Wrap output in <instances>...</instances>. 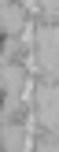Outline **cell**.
I'll use <instances>...</instances> for the list:
<instances>
[{
	"label": "cell",
	"mask_w": 59,
	"mask_h": 152,
	"mask_svg": "<svg viewBox=\"0 0 59 152\" xmlns=\"http://www.w3.org/2000/svg\"><path fill=\"white\" fill-rule=\"evenodd\" d=\"M26 78H30V71L22 67V59H15V52H4V111L7 115L22 111Z\"/></svg>",
	"instance_id": "1"
},
{
	"label": "cell",
	"mask_w": 59,
	"mask_h": 152,
	"mask_svg": "<svg viewBox=\"0 0 59 152\" xmlns=\"http://www.w3.org/2000/svg\"><path fill=\"white\" fill-rule=\"evenodd\" d=\"M55 41H59L55 22L37 19V78H55Z\"/></svg>",
	"instance_id": "2"
},
{
	"label": "cell",
	"mask_w": 59,
	"mask_h": 152,
	"mask_svg": "<svg viewBox=\"0 0 59 152\" xmlns=\"http://www.w3.org/2000/svg\"><path fill=\"white\" fill-rule=\"evenodd\" d=\"M33 115L41 130H55V78H37L33 86Z\"/></svg>",
	"instance_id": "3"
},
{
	"label": "cell",
	"mask_w": 59,
	"mask_h": 152,
	"mask_svg": "<svg viewBox=\"0 0 59 152\" xmlns=\"http://www.w3.org/2000/svg\"><path fill=\"white\" fill-rule=\"evenodd\" d=\"M26 19H30V11H26L22 0H4V37L7 41H19Z\"/></svg>",
	"instance_id": "4"
},
{
	"label": "cell",
	"mask_w": 59,
	"mask_h": 152,
	"mask_svg": "<svg viewBox=\"0 0 59 152\" xmlns=\"http://www.w3.org/2000/svg\"><path fill=\"white\" fill-rule=\"evenodd\" d=\"M33 152H55V130H41V134H37Z\"/></svg>",
	"instance_id": "5"
},
{
	"label": "cell",
	"mask_w": 59,
	"mask_h": 152,
	"mask_svg": "<svg viewBox=\"0 0 59 152\" xmlns=\"http://www.w3.org/2000/svg\"><path fill=\"white\" fill-rule=\"evenodd\" d=\"M41 4V19H48V22H55V15H59V7H55V0H37Z\"/></svg>",
	"instance_id": "6"
}]
</instances>
